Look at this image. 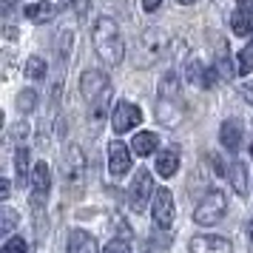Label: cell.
<instances>
[{"instance_id":"1","label":"cell","mask_w":253,"mask_h":253,"mask_svg":"<svg viewBox=\"0 0 253 253\" xmlns=\"http://www.w3.org/2000/svg\"><path fill=\"white\" fill-rule=\"evenodd\" d=\"M94 48H97V54L103 57V63L108 66H120L123 57H126V43H123V35H120V29L111 17H100L97 23H94Z\"/></svg>"},{"instance_id":"2","label":"cell","mask_w":253,"mask_h":253,"mask_svg":"<svg viewBox=\"0 0 253 253\" xmlns=\"http://www.w3.org/2000/svg\"><path fill=\"white\" fill-rule=\"evenodd\" d=\"M80 91L83 97L94 105V120H103L105 114V100H108V77H105L103 71H83L80 77Z\"/></svg>"},{"instance_id":"3","label":"cell","mask_w":253,"mask_h":253,"mask_svg":"<svg viewBox=\"0 0 253 253\" xmlns=\"http://www.w3.org/2000/svg\"><path fill=\"white\" fill-rule=\"evenodd\" d=\"M60 171H63V179H66V188L71 191H80L83 182H85V157H83L80 145H69L60 157Z\"/></svg>"},{"instance_id":"4","label":"cell","mask_w":253,"mask_h":253,"mask_svg":"<svg viewBox=\"0 0 253 253\" xmlns=\"http://www.w3.org/2000/svg\"><path fill=\"white\" fill-rule=\"evenodd\" d=\"M225 213H228V196L222 194V191H211L196 205L194 219H196V225H216Z\"/></svg>"},{"instance_id":"5","label":"cell","mask_w":253,"mask_h":253,"mask_svg":"<svg viewBox=\"0 0 253 253\" xmlns=\"http://www.w3.org/2000/svg\"><path fill=\"white\" fill-rule=\"evenodd\" d=\"M165 54V37L157 32V29H148L142 40H139V51H137V63L142 69H151L157 66V60Z\"/></svg>"},{"instance_id":"6","label":"cell","mask_w":253,"mask_h":253,"mask_svg":"<svg viewBox=\"0 0 253 253\" xmlns=\"http://www.w3.org/2000/svg\"><path fill=\"white\" fill-rule=\"evenodd\" d=\"M111 123H114L117 134H126V131L137 128L139 123H142V111H139V105H134V103H117L114 114H111Z\"/></svg>"},{"instance_id":"7","label":"cell","mask_w":253,"mask_h":253,"mask_svg":"<svg viewBox=\"0 0 253 253\" xmlns=\"http://www.w3.org/2000/svg\"><path fill=\"white\" fill-rule=\"evenodd\" d=\"M148 199H151V173L148 171H137L134 182H131V188H128V202H131V208L139 213V211H145Z\"/></svg>"},{"instance_id":"8","label":"cell","mask_w":253,"mask_h":253,"mask_svg":"<svg viewBox=\"0 0 253 253\" xmlns=\"http://www.w3.org/2000/svg\"><path fill=\"white\" fill-rule=\"evenodd\" d=\"M154 222H157L162 230L171 228V222H173V196H171L168 188H160V191L154 194Z\"/></svg>"},{"instance_id":"9","label":"cell","mask_w":253,"mask_h":253,"mask_svg":"<svg viewBox=\"0 0 253 253\" xmlns=\"http://www.w3.org/2000/svg\"><path fill=\"white\" fill-rule=\"evenodd\" d=\"M128 168H131V157H128V148L123 145V142H111L108 145V171L114 173V176H123V173H128Z\"/></svg>"},{"instance_id":"10","label":"cell","mask_w":253,"mask_h":253,"mask_svg":"<svg viewBox=\"0 0 253 253\" xmlns=\"http://www.w3.org/2000/svg\"><path fill=\"white\" fill-rule=\"evenodd\" d=\"M191 253H230V242L222 236H196L191 242Z\"/></svg>"},{"instance_id":"11","label":"cell","mask_w":253,"mask_h":253,"mask_svg":"<svg viewBox=\"0 0 253 253\" xmlns=\"http://www.w3.org/2000/svg\"><path fill=\"white\" fill-rule=\"evenodd\" d=\"M157 145H160V137H157L154 131H139V134H134V139H131V151H134L137 157H151V154L157 151Z\"/></svg>"},{"instance_id":"12","label":"cell","mask_w":253,"mask_h":253,"mask_svg":"<svg viewBox=\"0 0 253 253\" xmlns=\"http://www.w3.org/2000/svg\"><path fill=\"white\" fill-rule=\"evenodd\" d=\"M219 139H222V145H225L230 154H236V151H239V142H242V126L236 123V120H228V123H222Z\"/></svg>"},{"instance_id":"13","label":"cell","mask_w":253,"mask_h":253,"mask_svg":"<svg viewBox=\"0 0 253 253\" xmlns=\"http://www.w3.org/2000/svg\"><path fill=\"white\" fill-rule=\"evenodd\" d=\"M230 29H233V35H239V37L253 35V9H236L233 17H230Z\"/></svg>"},{"instance_id":"14","label":"cell","mask_w":253,"mask_h":253,"mask_svg":"<svg viewBox=\"0 0 253 253\" xmlns=\"http://www.w3.org/2000/svg\"><path fill=\"white\" fill-rule=\"evenodd\" d=\"M32 188H35V196H46L48 188H51V173H48V165L43 160L35 165L32 171Z\"/></svg>"},{"instance_id":"15","label":"cell","mask_w":253,"mask_h":253,"mask_svg":"<svg viewBox=\"0 0 253 253\" xmlns=\"http://www.w3.org/2000/svg\"><path fill=\"white\" fill-rule=\"evenodd\" d=\"M69 253H97V245H94V239L85 233V230H71Z\"/></svg>"},{"instance_id":"16","label":"cell","mask_w":253,"mask_h":253,"mask_svg":"<svg viewBox=\"0 0 253 253\" xmlns=\"http://www.w3.org/2000/svg\"><path fill=\"white\" fill-rule=\"evenodd\" d=\"M230 185H233V191H236L239 196L251 194V185H248V168H245V165H239V162L230 165Z\"/></svg>"},{"instance_id":"17","label":"cell","mask_w":253,"mask_h":253,"mask_svg":"<svg viewBox=\"0 0 253 253\" xmlns=\"http://www.w3.org/2000/svg\"><path fill=\"white\" fill-rule=\"evenodd\" d=\"M176 168H179V157H176V154L168 151V154H160V157H157V173H160V176L168 179V176L176 173Z\"/></svg>"},{"instance_id":"18","label":"cell","mask_w":253,"mask_h":253,"mask_svg":"<svg viewBox=\"0 0 253 253\" xmlns=\"http://www.w3.org/2000/svg\"><path fill=\"white\" fill-rule=\"evenodd\" d=\"M23 14L32 23H43V20H48V17L54 14V6H51V3H32V6H26Z\"/></svg>"},{"instance_id":"19","label":"cell","mask_w":253,"mask_h":253,"mask_svg":"<svg viewBox=\"0 0 253 253\" xmlns=\"http://www.w3.org/2000/svg\"><path fill=\"white\" fill-rule=\"evenodd\" d=\"M26 77H32V80H43L46 77V63L40 57H29L26 60Z\"/></svg>"},{"instance_id":"20","label":"cell","mask_w":253,"mask_h":253,"mask_svg":"<svg viewBox=\"0 0 253 253\" xmlns=\"http://www.w3.org/2000/svg\"><path fill=\"white\" fill-rule=\"evenodd\" d=\"M202 69H208V66H202V63H199V57H191V63H188V71H185V74H188V80L202 85V77H205V71H202Z\"/></svg>"},{"instance_id":"21","label":"cell","mask_w":253,"mask_h":253,"mask_svg":"<svg viewBox=\"0 0 253 253\" xmlns=\"http://www.w3.org/2000/svg\"><path fill=\"white\" fill-rule=\"evenodd\" d=\"M14 168H17V173L20 176H26V171H29V148H20L14 151Z\"/></svg>"},{"instance_id":"22","label":"cell","mask_w":253,"mask_h":253,"mask_svg":"<svg viewBox=\"0 0 253 253\" xmlns=\"http://www.w3.org/2000/svg\"><path fill=\"white\" fill-rule=\"evenodd\" d=\"M253 71V46L242 48L239 54V74H251Z\"/></svg>"},{"instance_id":"23","label":"cell","mask_w":253,"mask_h":253,"mask_svg":"<svg viewBox=\"0 0 253 253\" xmlns=\"http://www.w3.org/2000/svg\"><path fill=\"white\" fill-rule=\"evenodd\" d=\"M3 253H26L23 236H14V239H9V242H6V248H3Z\"/></svg>"},{"instance_id":"24","label":"cell","mask_w":253,"mask_h":253,"mask_svg":"<svg viewBox=\"0 0 253 253\" xmlns=\"http://www.w3.org/2000/svg\"><path fill=\"white\" fill-rule=\"evenodd\" d=\"M103 253H131V251H128V245H126V242L111 239V242H108V245L103 248Z\"/></svg>"},{"instance_id":"25","label":"cell","mask_w":253,"mask_h":253,"mask_svg":"<svg viewBox=\"0 0 253 253\" xmlns=\"http://www.w3.org/2000/svg\"><path fill=\"white\" fill-rule=\"evenodd\" d=\"M71 32H60V43H57V48H60V57H66V51H71Z\"/></svg>"},{"instance_id":"26","label":"cell","mask_w":253,"mask_h":253,"mask_svg":"<svg viewBox=\"0 0 253 253\" xmlns=\"http://www.w3.org/2000/svg\"><path fill=\"white\" fill-rule=\"evenodd\" d=\"M17 103H20V108H23V111H32V108H35V91H32V88H29V91H23Z\"/></svg>"},{"instance_id":"27","label":"cell","mask_w":253,"mask_h":253,"mask_svg":"<svg viewBox=\"0 0 253 253\" xmlns=\"http://www.w3.org/2000/svg\"><path fill=\"white\" fill-rule=\"evenodd\" d=\"M213 83H216V66H208L205 77H202V85H205V88H213Z\"/></svg>"},{"instance_id":"28","label":"cell","mask_w":253,"mask_h":253,"mask_svg":"<svg viewBox=\"0 0 253 253\" xmlns=\"http://www.w3.org/2000/svg\"><path fill=\"white\" fill-rule=\"evenodd\" d=\"M3 216H6V219H3V222H6V225H3V230H6V233H9V230L14 228V222H17V216H14L12 211H3Z\"/></svg>"},{"instance_id":"29","label":"cell","mask_w":253,"mask_h":253,"mask_svg":"<svg viewBox=\"0 0 253 253\" xmlns=\"http://www.w3.org/2000/svg\"><path fill=\"white\" fill-rule=\"evenodd\" d=\"M160 3H162V0H142V9H145V12H157V9H160Z\"/></svg>"},{"instance_id":"30","label":"cell","mask_w":253,"mask_h":253,"mask_svg":"<svg viewBox=\"0 0 253 253\" xmlns=\"http://www.w3.org/2000/svg\"><path fill=\"white\" fill-rule=\"evenodd\" d=\"M0 199H3V202H6V199H9V182H6V179H3V182H0Z\"/></svg>"},{"instance_id":"31","label":"cell","mask_w":253,"mask_h":253,"mask_svg":"<svg viewBox=\"0 0 253 253\" xmlns=\"http://www.w3.org/2000/svg\"><path fill=\"white\" fill-rule=\"evenodd\" d=\"M239 9H253V0H239Z\"/></svg>"},{"instance_id":"32","label":"cell","mask_w":253,"mask_h":253,"mask_svg":"<svg viewBox=\"0 0 253 253\" xmlns=\"http://www.w3.org/2000/svg\"><path fill=\"white\" fill-rule=\"evenodd\" d=\"M179 3H185V6H191V3H194V0H179Z\"/></svg>"},{"instance_id":"33","label":"cell","mask_w":253,"mask_h":253,"mask_svg":"<svg viewBox=\"0 0 253 253\" xmlns=\"http://www.w3.org/2000/svg\"><path fill=\"white\" fill-rule=\"evenodd\" d=\"M251 91H253V83H251Z\"/></svg>"},{"instance_id":"34","label":"cell","mask_w":253,"mask_h":253,"mask_svg":"<svg viewBox=\"0 0 253 253\" xmlns=\"http://www.w3.org/2000/svg\"><path fill=\"white\" fill-rule=\"evenodd\" d=\"M251 154H253V145H251Z\"/></svg>"}]
</instances>
